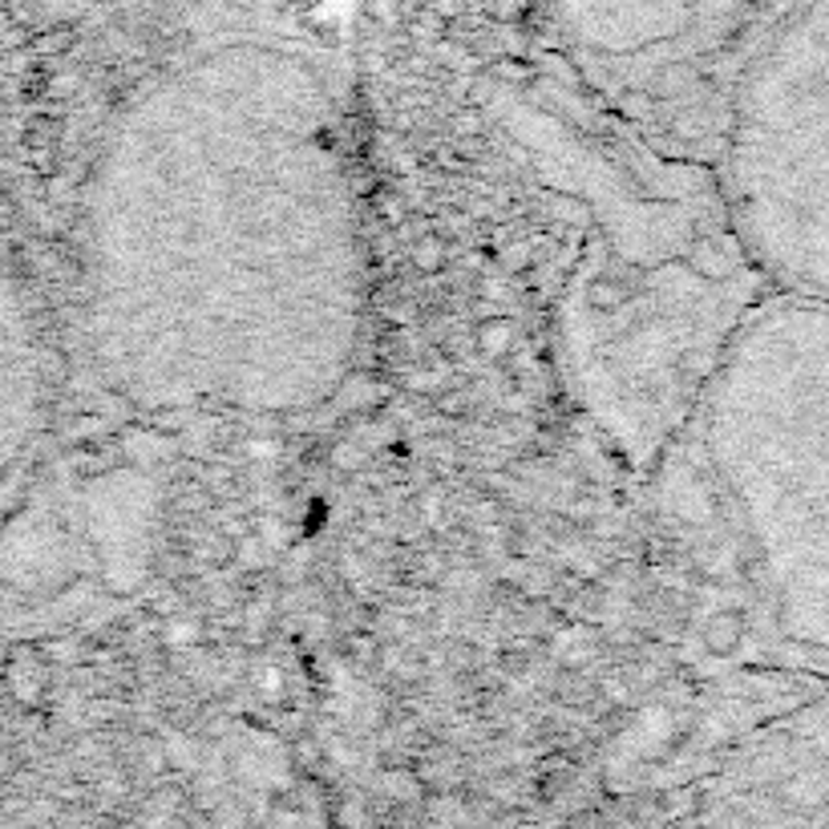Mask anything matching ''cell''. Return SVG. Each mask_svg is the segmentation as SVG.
I'll use <instances>...</instances> for the list:
<instances>
[{
    "label": "cell",
    "instance_id": "cell-2",
    "mask_svg": "<svg viewBox=\"0 0 829 829\" xmlns=\"http://www.w3.org/2000/svg\"><path fill=\"white\" fill-rule=\"evenodd\" d=\"M45 357L29 292L0 247V494L13 486L45 430Z\"/></svg>",
    "mask_w": 829,
    "mask_h": 829
},
{
    "label": "cell",
    "instance_id": "cell-1",
    "mask_svg": "<svg viewBox=\"0 0 829 829\" xmlns=\"http://www.w3.org/2000/svg\"><path fill=\"white\" fill-rule=\"evenodd\" d=\"M89 357L154 417H292L341 393L364 336L348 129L312 58L223 41L106 122L77 207Z\"/></svg>",
    "mask_w": 829,
    "mask_h": 829
}]
</instances>
